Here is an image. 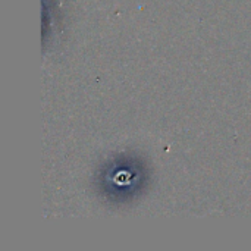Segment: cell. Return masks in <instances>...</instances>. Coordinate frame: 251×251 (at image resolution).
<instances>
[{
    "label": "cell",
    "instance_id": "6da1fadb",
    "mask_svg": "<svg viewBox=\"0 0 251 251\" xmlns=\"http://www.w3.org/2000/svg\"><path fill=\"white\" fill-rule=\"evenodd\" d=\"M138 178V171H131V169H119L118 171H113L110 175H109V179H110V184L116 187V191H125V190H129L132 191L135 188V182L137 181H132V179H137Z\"/></svg>",
    "mask_w": 251,
    "mask_h": 251
}]
</instances>
